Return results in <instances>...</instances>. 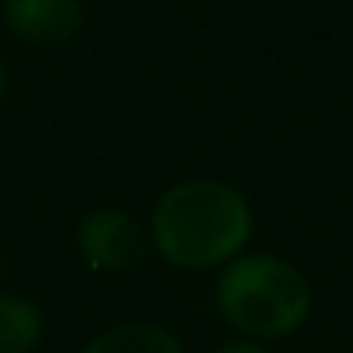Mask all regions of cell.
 <instances>
[{
    "label": "cell",
    "instance_id": "6da1fadb",
    "mask_svg": "<svg viewBox=\"0 0 353 353\" xmlns=\"http://www.w3.org/2000/svg\"><path fill=\"white\" fill-rule=\"evenodd\" d=\"M152 253L188 274L222 270L250 250L256 215L250 198L219 176H184L163 188L145 219Z\"/></svg>",
    "mask_w": 353,
    "mask_h": 353
},
{
    "label": "cell",
    "instance_id": "52a82bcc",
    "mask_svg": "<svg viewBox=\"0 0 353 353\" xmlns=\"http://www.w3.org/2000/svg\"><path fill=\"white\" fill-rule=\"evenodd\" d=\"M212 353H270V343H263V339H250V336H229V339H222Z\"/></svg>",
    "mask_w": 353,
    "mask_h": 353
},
{
    "label": "cell",
    "instance_id": "8992f818",
    "mask_svg": "<svg viewBox=\"0 0 353 353\" xmlns=\"http://www.w3.org/2000/svg\"><path fill=\"white\" fill-rule=\"evenodd\" d=\"M46 339V312L35 298L0 291V353H35Z\"/></svg>",
    "mask_w": 353,
    "mask_h": 353
},
{
    "label": "cell",
    "instance_id": "ba28073f",
    "mask_svg": "<svg viewBox=\"0 0 353 353\" xmlns=\"http://www.w3.org/2000/svg\"><path fill=\"white\" fill-rule=\"evenodd\" d=\"M8 90H11V70H8V59H4V52H0V104H4Z\"/></svg>",
    "mask_w": 353,
    "mask_h": 353
},
{
    "label": "cell",
    "instance_id": "277c9868",
    "mask_svg": "<svg viewBox=\"0 0 353 353\" xmlns=\"http://www.w3.org/2000/svg\"><path fill=\"white\" fill-rule=\"evenodd\" d=\"M8 35L28 49L70 46L87 25L83 0H0Z\"/></svg>",
    "mask_w": 353,
    "mask_h": 353
},
{
    "label": "cell",
    "instance_id": "5b68a950",
    "mask_svg": "<svg viewBox=\"0 0 353 353\" xmlns=\"http://www.w3.org/2000/svg\"><path fill=\"white\" fill-rule=\"evenodd\" d=\"M80 353H184V343L163 322L121 319L97 329Z\"/></svg>",
    "mask_w": 353,
    "mask_h": 353
},
{
    "label": "cell",
    "instance_id": "7a4b0ae2",
    "mask_svg": "<svg viewBox=\"0 0 353 353\" xmlns=\"http://www.w3.org/2000/svg\"><path fill=\"white\" fill-rule=\"evenodd\" d=\"M215 312L236 336L277 343L294 336L315 305L312 281L305 270L263 250H246L225 263L215 277Z\"/></svg>",
    "mask_w": 353,
    "mask_h": 353
},
{
    "label": "cell",
    "instance_id": "3957f363",
    "mask_svg": "<svg viewBox=\"0 0 353 353\" xmlns=\"http://www.w3.org/2000/svg\"><path fill=\"white\" fill-rule=\"evenodd\" d=\"M73 246L83 267L101 277L132 274L145 260V253H152L149 225L121 205H97L83 212L73 232Z\"/></svg>",
    "mask_w": 353,
    "mask_h": 353
}]
</instances>
